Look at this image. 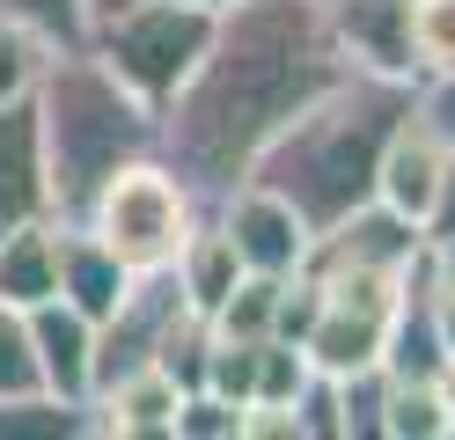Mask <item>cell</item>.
Segmentation results:
<instances>
[{"label": "cell", "instance_id": "6da1fadb", "mask_svg": "<svg viewBox=\"0 0 455 440\" xmlns=\"http://www.w3.org/2000/svg\"><path fill=\"white\" fill-rule=\"evenodd\" d=\"M353 74L323 0H228L191 81L155 110V155L191 184L198 213L235 191L265 140Z\"/></svg>", "mask_w": 455, "mask_h": 440}, {"label": "cell", "instance_id": "7a4b0ae2", "mask_svg": "<svg viewBox=\"0 0 455 440\" xmlns=\"http://www.w3.org/2000/svg\"><path fill=\"white\" fill-rule=\"evenodd\" d=\"M419 103V81H396V74H346L338 88H323L301 117H287L265 155L250 162L265 191H279L308 228H331L346 220L353 205L375 198V162H382V140L396 132V117Z\"/></svg>", "mask_w": 455, "mask_h": 440}, {"label": "cell", "instance_id": "3957f363", "mask_svg": "<svg viewBox=\"0 0 455 440\" xmlns=\"http://www.w3.org/2000/svg\"><path fill=\"white\" fill-rule=\"evenodd\" d=\"M37 132H44V176H52V220H81V205L96 198L110 169H125L140 155H155V110L81 52H52V67L37 81Z\"/></svg>", "mask_w": 455, "mask_h": 440}, {"label": "cell", "instance_id": "277c9868", "mask_svg": "<svg viewBox=\"0 0 455 440\" xmlns=\"http://www.w3.org/2000/svg\"><path fill=\"white\" fill-rule=\"evenodd\" d=\"M198 220V198L162 155H140L125 169H110L96 198L81 205V228L125 264V272H169V257L184 250V235Z\"/></svg>", "mask_w": 455, "mask_h": 440}, {"label": "cell", "instance_id": "5b68a950", "mask_svg": "<svg viewBox=\"0 0 455 440\" xmlns=\"http://www.w3.org/2000/svg\"><path fill=\"white\" fill-rule=\"evenodd\" d=\"M206 37H213V8H191V0H132V8L89 22V52H96L148 110H162V103L191 81Z\"/></svg>", "mask_w": 455, "mask_h": 440}, {"label": "cell", "instance_id": "8992f818", "mask_svg": "<svg viewBox=\"0 0 455 440\" xmlns=\"http://www.w3.org/2000/svg\"><path fill=\"white\" fill-rule=\"evenodd\" d=\"M206 213L220 220V235L235 243L243 272H272V279H294L308 264V243H316V228H308L301 213L279 191H265L258 176H243L235 191H220Z\"/></svg>", "mask_w": 455, "mask_h": 440}, {"label": "cell", "instance_id": "52a82bcc", "mask_svg": "<svg viewBox=\"0 0 455 440\" xmlns=\"http://www.w3.org/2000/svg\"><path fill=\"white\" fill-rule=\"evenodd\" d=\"M441 169H448V140L419 117V103L396 117V132L382 140V162H375V198L404 220H426V205L441 191Z\"/></svg>", "mask_w": 455, "mask_h": 440}, {"label": "cell", "instance_id": "ba28073f", "mask_svg": "<svg viewBox=\"0 0 455 440\" xmlns=\"http://www.w3.org/2000/svg\"><path fill=\"white\" fill-rule=\"evenodd\" d=\"M52 220V176H44V132L37 103H0V228Z\"/></svg>", "mask_w": 455, "mask_h": 440}, {"label": "cell", "instance_id": "9c48e42d", "mask_svg": "<svg viewBox=\"0 0 455 440\" xmlns=\"http://www.w3.org/2000/svg\"><path fill=\"white\" fill-rule=\"evenodd\" d=\"M22 323H30V352H37V381L52 396L67 404H89V345H96V323L67 308L60 293L37 308H22Z\"/></svg>", "mask_w": 455, "mask_h": 440}, {"label": "cell", "instance_id": "30bf717a", "mask_svg": "<svg viewBox=\"0 0 455 440\" xmlns=\"http://www.w3.org/2000/svg\"><path fill=\"white\" fill-rule=\"evenodd\" d=\"M177 404H184V389L148 360V367L118 374V381L96 396V426H103V440H169Z\"/></svg>", "mask_w": 455, "mask_h": 440}, {"label": "cell", "instance_id": "8fae6325", "mask_svg": "<svg viewBox=\"0 0 455 440\" xmlns=\"http://www.w3.org/2000/svg\"><path fill=\"white\" fill-rule=\"evenodd\" d=\"M132 279H140V272H125V264L110 257L81 220H60V301H67V308H81L89 323H103V316L132 293Z\"/></svg>", "mask_w": 455, "mask_h": 440}, {"label": "cell", "instance_id": "7c38bea8", "mask_svg": "<svg viewBox=\"0 0 455 440\" xmlns=\"http://www.w3.org/2000/svg\"><path fill=\"white\" fill-rule=\"evenodd\" d=\"M60 293V220H15L0 228V301L37 308Z\"/></svg>", "mask_w": 455, "mask_h": 440}, {"label": "cell", "instance_id": "4fadbf2b", "mask_svg": "<svg viewBox=\"0 0 455 440\" xmlns=\"http://www.w3.org/2000/svg\"><path fill=\"white\" fill-rule=\"evenodd\" d=\"M169 279H177V293H184V308H191V316H213V308L228 301V286L243 279V257H235V243L220 235L213 213H198V220H191L184 250L169 257Z\"/></svg>", "mask_w": 455, "mask_h": 440}, {"label": "cell", "instance_id": "5bb4252c", "mask_svg": "<svg viewBox=\"0 0 455 440\" xmlns=\"http://www.w3.org/2000/svg\"><path fill=\"white\" fill-rule=\"evenodd\" d=\"M382 440H455V404L441 389V374H389Z\"/></svg>", "mask_w": 455, "mask_h": 440}, {"label": "cell", "instance_id": "9a60e30c", "mask_svg": "<svg viewBox=\"0 0 455 440\" xmlns=\"http://www.w3.org/2000/svg\"><path fill=\"white\" fill-rule=\"evenodd\" d=\"M0 440H103V426H96V404L22 389V396H0Z\"/></svg>", "mask_w": 455, "mask_h": 440}, {"label": "cell", "instance_id": "2e32d148", "mask_svg": "<svg viewBox=\"0 0 455 440\" xmlns=\"http://www.w3.org/2000/svg\"><path fill=\"white\" fill-rule=\"evenodd\" d=\"M404 59L411 81L455 74V0H404Z\"/></svg>", "mask_w": 455, "mask_h": 440}, {"label": "cell", "instance_id": "e0dca14e", "mask_svg": "<svg viewBox=\"0 0 455 440\" xmlns=\"http://www.w3.org/2000/svg\"><path fill=\"white\" fill-rule=\"evenodd\" d=\"M279 286H287V279H272V272H243L235 286H228V301L206 316V331H213V338H243V345L272 338V323H279Z\"/></svg>", "mask_w": 455, "mask_h": 440}, {"label": "cell", "instance_id": "ac0fdd59", "mask_svg": "<svg viewBox=\"0 0 455 440\" xmlns=\"http://www.w3.org/2000/svg\"><path fill=\"white\" fill-rule=\"evenodd\" d=\"M331 381H338V440H382L389 367H360V374H331Z\"/></svg>", "mask_w": 455, "mask_h": 440}, {"label": "cell", "instance_id": "d6986e66", "mask_svg": "<svg viewBox=\"0 0 455 440\" xmlns=\"http://www.w3.org/2000/svg\"><path fill=\"white\" fill-rule=\"evenodd\" d=\"M52 67V44L37 37V29H22L0 15V103H22V96H37V81Z\"/></svg>", "mask_w": 455, "mask_h": 440}, {"label": "cell", "instance_id": "ffe728a7", "mask_svg": "<svg viewBox=\"0 0 455 440\" xmlns=\"http://www.w3.org/2000/svg\"><path fill=\"white\" fill-rule=\"evenodd\" d=\"M0 15L37 29L52 52H81L89 44V0H0Z\"/></svg>", "mask_w": 455, "mask_h": 440}, {"label": "cell", "instance_id": "44dd1931", "mask_svg": "<svg viewBox=\"0 0 455 440\" xmlns=\"http://www.w3.org/2000/svg\"><path fill=\"white\" fill-rule=\"evenodd\" d=\"M169 440H243V404H228L213 389H184Z\"/></svg>", "mask_w": 455, "mask_h": 440}, {"label": "cell", "instance_id": "7402d4cb", "mask_svg": "<svg viewBox=\"0 0 455 440\" xmlns=\"http://www.w3.org/2000/svg\"><path fill=\"white\" fill-rule=\"evenodd\" d=\"M22 389H44L37 352H30V323H22V308L0 301V396H22Z\"/></svg>", "mask_w": 455, "mask_h": 440}, {"label": "cell", "instance_id": "603a6c76", "mask_svg": "<svg viewBox=\"0 0 455 440\" xmlns=\"http://www.w3.org/2000/svg\"><path fill=\"white\" fill-rule=\"evenodd\" d=\"M294 419H301V440H338V381L331 374H308L301 381Z\"/></svg>", "mask_w": 455, "mask_h": 440}, {"label": "cell", "instance_id": "cb8c5ba5", "mask_svg": "<svg viewBox=\"0 0 455 440\" xmlns=\"http://www.w3.org/2000/svg\"><path fill=\"white\" fill-rule=\"evenodd\" d=\"M419 235H426V250H434V257H455V147H448L441 191H434V205H426V220H419Z\"/></svg>", "mask_w": 455, "mask_h": 440}, {"label": "cell", "instance_id": "d4e9b609", "mask_svg": "<svg viewBox=\"0 0 455 440\" xmlns=\"http://www.w3.org/2000/svg\"><path fill=\"white\" fill-rule=\"evenodd\" d=\"M419 117L434 125L448 147H455V74H441V81H419Z\"/></svg>", "mask_w": 455, "mask_h": 440}, {"label": "cell", "instance_id": "484cf974", "mask_svg": "<svg viewBox=\"0 0 455 440\" xmlns=\"http://www.w3.org/2000/svg\"><path fill=\"white\" fill-rule=\"evenodd\" d=\"M434 323H441V352L455 360V257H434Z\"/></svg>", "mask_w": 455, "mask_h": 440}, {"label": "cell", "instance_id": "4316f807", "mask_svg": "<svg viewBox=\"0 0 455 440\" xmlns=\"http://www.w3.org/2000/svg\"><path fill=\"white\" fill-rule=\"evenodd\" d=\"M118 8H132V0H89V22H103V15H118Z\"/></svg>", "mask_w": 455, "mask_h": 440}, {"label": "cell", "instance_id": "83f0119b", "mask_svg": "<svg viewBox=\"0 0 455 440\" xmlns=\"http://www.w3.org/2000/svg\"><path fill=\"white\" fill-rule=\"evenodd\" d=\"M191 8H213V15H220V8H228V0H191Z\"/></svg>", "mask_w": 455, "mask_h": 440}]
</instances>
